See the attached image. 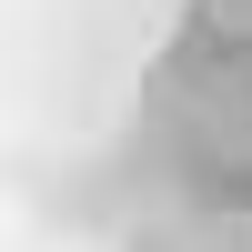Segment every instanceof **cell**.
<instances>
[{
	"label": "cell",
	"mask_w": 252,
	"mask_h": 252,
	"mask_svg": "<svg viewBox=\"0 0 252 252\" xmlns=\"http://www.w3.org/2000/svg\"><path fill=\"white\" fill-rule=\"evenodd\" d=\"M202 10H212L222 40H252V0H202Z\"/></svg>",
	"instance_id": "obj_2"
},
{
	"label": "cell",
	"mask_w": 252,
	"mask_h": 252,
	"mask_svg": "<svg viewBox=\"0 0 252 252\" xmlns=\"http://www.w3.org/2000/svg\"><path fill=\"white\" fill-rule=\"evenodd\" d=\"M192 252H252V212H222V222H202Z\"/></svg>",
	"instance_id": "obj_1"
}]
</instances>
